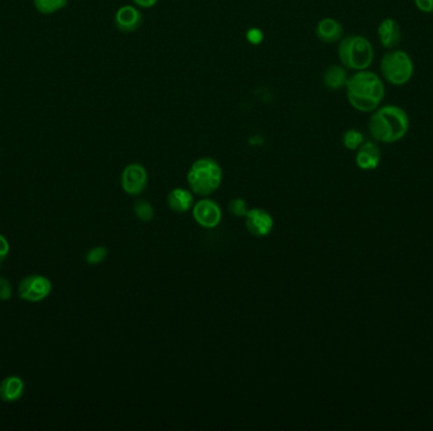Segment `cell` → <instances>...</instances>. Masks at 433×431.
<instances>
[{"label":"cell","mask_w":433,"mask_h":431,"mask_svg":"<svg viewBox=\"0 0 433 431\" xmlns=\"http://www.w3.org/2000/svg\"><path fill=\"white\" fill-rule=\"evenodd\" d=\"M345 88L350 105L361 113H372L386 98L384 81L370 70L355 71Z\"/></svg>","instance_id":"1"},{"label":"cell","mask_w":433,"mask_h":431,"mask_svg":"<svg viewBox=\"0 0 433 431\" xmlns=\"http://www.w3.org/2000/svg\"><path fill=\"white\" fill-rule=\"evenodd\" d=\"M409 130V116L398 105L388 104L372 112L369 119V132L375 141L395 143L403 139Z\"/></svg>","instance_id":"2"},{"label":"cell","mask_w":433,"mask_h":431,"mask_svg":"<svg viewBox=\"0 0 433 431\" xmlns=\"http://www.w3.org/2000/svg\"><path fill=\"white\" fill-rule=\"evenodd\" d=\"M186 180L193 194L210 196L219 189L223 180V171L216 160L210 157H202L193 162L188 171Z\"/></svg>","instance_id":"3"},{"label":"cell","mask_w":433,"mask_h":431,"mask_svg":"<svg viewBox=\"0 0 433 431\" xmlns=\"http://www.w3.org/2000/svg\"><path fill=\"white\" fill-rule=\"evenodd\" d=\"M374 57L372 42L364 36L350 34L339 40V59L347 70H367L372 66Z\"/></svg>","instance_id":"4"},{"label":"cell","mask_w":433,"mask_h":431,"mask_svg":"<svg viewBox=\"0 0 433 431\" xmlns=\"http://www.w3.org/2000/svg\"><path fill=\"white\" fill-rule=\"evenodd\" d=\"M380 73L390 85L403 86L412 80L414 62L406 51L392 48L380 61Z\"/></svg>","instance_id":"5"},{"label":"cell","mask_w":433,"mask_h":431,"mask_svg":"<svg viewBox=\"0 0 433 431\" xmlns=\"http://www.w3.org/2000/svg\"><path fill=\"white\" fill-rule=\"evenodd\" d=\"M52 292V282L43 275H28L18 285V295L26 303H41Z\"/></svg>","instance_id":"6"},{"label":"cell","mask_w":433,"mask_h":431,"mask_svg":"<svg viewBox=\"0 0 433 431\" xmlns=\"http://www.w3.org/2000/svg\"><path fill=\"white\" fill-rule=\"evenodd\" d=\"M149 174L141 163H129L122 171L121 188L131 196L141 195L147 188Z\"/></svg>","instance_id":"7"},{"label":"cell","mask_w":433,"mask_h":431,"mask_svg":"<svg viewBox=\"0 0 433 431\" xmlns=\"http://www.w3.org/2000/svg\"><path fill=\"white\" fill-rule=\"evenodd\" d=\"M191 214L199 227L204 229H213L222 222L223 213L218 202L212 199H200L194 204Z\"/></svg>","instance_id":"8"},{"label":"cell","mask_w":433,"mask_h":431,"mask_svg":"<svg viewBox=\"0 0 433 431\" xmlns=\"http://www.w3.org/2000/svg\"><path fill=\"white\" fill-rule=\"evenodd\" d=\"M244 219V225L249 233L254 236L263 238L269 236L274 229V219L269 211L261 208L249 210Z\"/></svg>","instance_id":"9"},{"label":"cell","mask_w":433,"mask_h":431,"mask_svg":"<svg viewBox=\"0 0 433 431\" xmlns=\"http://www.w3.org/2000/svg\"><path fill=\"white\" fill-rule=\"evenodd\" d=\"M143 15L133 6H123L115 15V28L122 33H133L141 27Z\"/></svg>","instance_id":"10"},{"label":"cell","mask_w":433,"mask_h":431,"mask_svg":"<svg viewBox=\"0 0 433 431\" xmlns=\"http://www.w3.org/2000/svg\"><path fill=\"white\" fill-rule=\"evenodd\" d=\"M378 38H379L381 47L386 50L399 46L402 40V31L398 22L394 18H384L378 26Z\"/></svg>","instance_id":"11"},{"label":"cell","mask_w":433,"mask_h":431,"mask_svg":"<svg viewBox=\"0 0 433 431\" xmlns=\"http://www.w3.org/2000/svg\"><path fill=\"white\" fill-rule=\"evenodd\" d=\"M381 161V151L374 142H364L356 153V165L364 171H372L379 166Z\"/></svg>","instance_id":"12"},{"label":"cell","mask_w":433,"mask_h":431,"mask_svg":"<svg viewBox=\"0 0 433 431\" xmlns=\"http://www.w3.org/2000/svg\"><path fill=\"white\" fill-rule=\"evenodd\" d=\"M26 391L24 381L20 376H8L0 382V400L7 404L20 401Z\"/></svg>","instance_id":"13"},{"label":"cell","mask_w":433,"mask_h":431,"mask_svg":"<svg viewBox=\"0 0 433 431\" xmlns=\"http://www.w3.org/2000/svg\"><path fill=\"white\" fill-rule=\"evenodd\" d=\"M168 206L171 211L177 214H184L193 209L194 206V195L191 190L184 189V188H176L169 192L166 197Z\"/></svg>","instance_id":"14"},{"label":"cell","mask_w":433,"mask_h":431,"mask_svg":"<svg viewBox=\"0 0 433 431\" xmlns=\"http://www.w3.org/2000/svg\"><path fill=\"white\" fill-rule=\"evenodd\" d=\"M316 36L325 43L339 42L344 37V26L335 18H323L316 27Z\"/></svg>","instance_id":"15"},{"label":"cell","mask_w":433,"mask_h":431,"mask_svg":"<svg viewBox=\"0 0 433 431\" xmlns=\"http://www.w3.org/2000/svg\"><path fill=\"white\" fill-rule=\"evenodd\" d=\"M347 68L342 65H332L327 68L323 74V84L325 88L331 90H339L345 88L347 80H348Z\"/></svg>","instance_id":"16"},{"label":"cell","mask_w":433,"mask_h":431,"mask_svg":"<svg viewBox=\"0 0 433 431\" xmlns=\"http://www.w3.org/2000/svg\"><path fill=\"white\" fill-rule=\"evenodd\" d=\"M34 8L42 14L57 13L68 6V0H34Z\"/></svg>","instance_id":"17"},{"label":"cell","mask_w":433,"mask_h":431,"mask_svg":"<svg viewBox=\"0 0 433 431\" xmlns=\"http://www.w3.org/2000/svg\"><path fill=\"white\" fill-rule=\"evenodd\" d=\"M133 213L138 218V220L143 222H152L155 218V209H154L152 204L147 200H143V199H138L133 204Z\"/></svg>","instance_id":"18"},{"label":"cell","mask_w":433,"mask_h":431,"mask_svg":"<svg viewBox=\"0 0 433 431\" xmlns=\"http://www.w3.org/2000/svg\"><path fill=\"white\" fill-rule=\"evenodd\" d=\"M364 135L358 129H348L344 133L342 143L346 149L350 151H358L360 146L364 143Z\"/></svg>","instance_id":"19"},{"label":"cell","mask_w":433,"mask_h":431,"mask_svg":"<svg viewBox=\"0 0 433 431\" xmlns=\"http://www.w3.org/2000/svg\"><path fill=\"white\" fill-rule=\"evenodd\" d=\"M107 256H108L107 248L103 245H96V247H93L87 252L85 262L91 264V266H95V264L102 263L107 258Z\"/></svg>","instance_id":"20"},{"label":"cell","mask_w":433,"mask_h":431,"mask_svg":"<svg viewBox=\"0 0 433 431\" xmlns=\"http://www.w3.org/2000/svg\"><path fill=\"white\" fill-rule=\"evenodd\" d=\"M228 210L230 214L236 218H244L249 213V205L242 197H235L228 204Z\"/></svg>","instance_id":"21"},{"label":"cell","mask_w":433,"mask_h":431,"mask_svg":"<svg viewBox=\"0 0 433 431\" xmlns=\"http://www.w3.org/2000/svg\"><path fill=\"white\" fill-rule=\"evenodd\" d=\"M13 290L7 277L0 276V301H8L12 297Z\"/></svg>","instance_id":"22"},{"label":"cell","mask_w":433,"mask_h":431,"mask_svg":"<svg viewBox=\"0 0 433 431\" xmlns=\"http://www.w3.org/2000/svg\"><path fill=\"white\" fill-rule=\"evenodd\" d=\"M9 252H10V244L6 236L0 234V266L6 262V259L9 256Z\"/></svg>","instance_id":"23"},{"label":"cell","mask_w":433,"mask_h":431,"mask_svg":"<svg viewBox=\"0 0 433 431\" xmlns=\"http://www.w3.org/2000/svg\"><path fill=\"white\" fill-rule=\"evenodd\" d=\"M414 4L422 13H433V0H414Z\"/></svg>","instance_id":"24"},{"label":"cell","mask_w":433,"mask_h":431,"mask_svg":"<svg viewBox=\"0 0 433 431\" xmlns=\"http://www.w3.org/2000/svg\"><path fill=\"white\" fill-rule=\"evenodd\" d=\"M246 37H247V40H250L252 45H258V43H261V40H264V34L258 28L250 29L247 34H246Z\"/></svg>","instance_id":"25"},{"label":"cell","mask_w":433,"mask_h":431,"mask_svg":"<svg viewBox=\"0 0 433 431\" xmlns=\"http://www.w3.org/2000/svg\"><path fill=\"white\" fill-rule=\"evenodd\" d=\"M132 1L135 3L137 7L149 9V8L155 7L159 0H132Z\"/></svg>","instance_id":"26"}]
</instances>
